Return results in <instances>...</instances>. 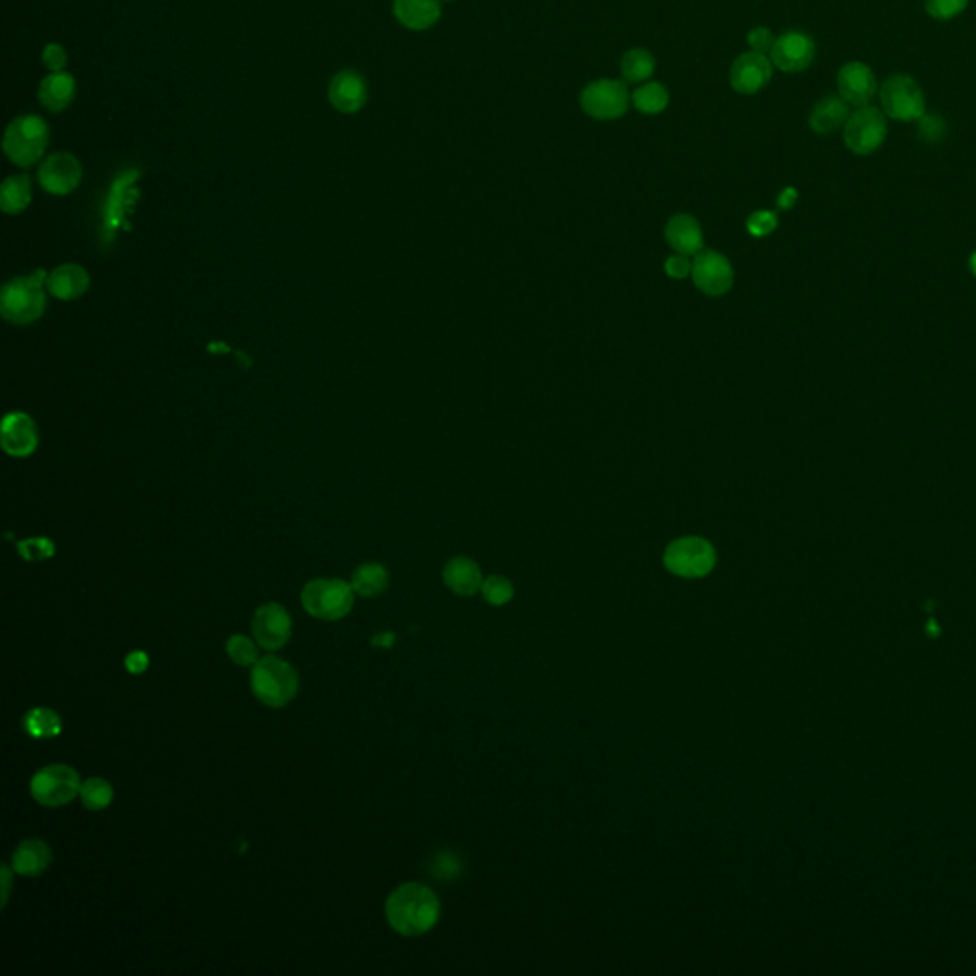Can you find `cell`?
Listing matches in <instances>:
<instances>
[{"label":"cell","mask_w":976,"mask_h":976,"mask_svg":"<svg viewBox=\"0 0 976 976\" xmlns=\"http://www.w3.org/2000/svg\"><path fill=\"white\" fill-rule=\"evenodd\" d=\"M386 915L391 929L399 935H426L439 921L441 904L426 885L405 883L387 898Z\"/></svg>","instance_id":"obj_1"},{"label":"cell","mask_w":976,"mask_h":976,"mask_svg":"<svg viewBox=\"0 0 976 976\" xmlns=\"http://www.w3.org/2000/svg\"><path fill=\"white\" fill-rule=\"evenodd\" d=\"M46 273L39 269L33 275L16 277L2 286L0 313L16 326H27L39 321L46 309Z\"/></svg>","instance_id":"obj_2"},{"label":"cell","mask_w":976,"mask_h":976,"mask_svg":"<svg viewBox=\"0 0 976 976\" xmlns=\"http://www.w3.org/2000/svg\"><path fill=\"white\" fill-rule=\"evenodd\" d=\"M50 142V128L39 115H20L6 126L2 149L8 161L20 168L39 163Z\"/></svg>","instance_id":"obj_3"},{"label":"cell","mask_w":976,"mask_h":976,"mask_svg":"<svg viewBox=\"0 0 976 976\" xmlns=\"http://www.w3.org/2000/svg\"><path fill=\"white\" fill-rule=\"evenodd\" d=\"M254 696L269 708H283L294 700L300 687L296 670L277 656L260 658L250 675Z\"/></svg>","instance_id":"obj_4"},{"label":"cell","mask_w":976,"mask_h":976,"mask_svg":"<svg viewBox=\"0 0 976 976\" xmlns=\"http://www.w3.org/2000/svg\"><path fill=\"white\" fill-rule=\"evenodd\" d=\"M355 590L340 578H315L302 590L304 609L321 620H342L353 609Z\"/></svg>","instance_id":"obj_5"},{"label":"cell","mask_w":976,"mask_h":976,"mask_svg":"<svg viewBox=\"0 0 976 976\" xmlns=\"http://www.w3.org/2000/svg\"><path fill=\"white\" fill-rule=\"evenodd\" d=\"M631 94L626 81L599 79L580 92L582 111L595 121H616L628 113Z\"/></svg>","instance_id":"obj_6"},{"label":"cell","mask_w":976,"mask_h":976,"mask_svg":"<svg viewBox=\"0 0 976 976\" xmlns=\"http://www.w3.org/2000/svg\"><path fill=\"white\" fill-rule=\"evenodd\" d=\"M715 561V548L698 536L679 538L664 551L666 569L679 578H704L712 572Z\"/></svg>","instance_id":"obj_7"},{"label":"cell","mask_w":976,"mask_h":976,"mask_svg":"<svg viewBox=\"0 0 976 976\" xmlns=\"http://www.w3.org/2000/svg\"><path fill=\"white\" fill-rule=\"evenodd\" d=\"M81 776L67 765L44 767L31 780V795L42 807H61L81 795Z\"/></svg>","instance_id":"obj_8"},{"label":"cell","mask_w":976,"mask_h":976,"mask_svg":"<svg viewBox=\"0 0 976 976\" xmlns=\"http://www.w3.org/2000/svg\"><path fill=\"white\" fill-rule=\"evenodd\" d=\"M883 111L895 121H919L925 115V94L908 75H893L881 86Z\"/></svg>","instance_id":"obj_9"},{"label":"cell","mask_w":976,"mask_h":976,"mask_svg":"<svg viewBox=\"0 0 976 976\" xmlns=\"http://www.w3.org/2000/svg\"><path fill=\"white\" fill-rule=\"evenodd\" d=\"M845 143L856 155H870L887 136L885 115L875 107H860L845 124Z\"/></svg>","instance_id":"obj_10"},{"label":"cell","mask_w":976,"mask_h":976,"mask_svg":"<svg viewBox=\"0 0 976 976\" xmlns=\"http://www.w3.org/2000/svg\"><path fill=\"white\" fill-rule=\"evenodd\" d=\"M82 182V164L73 153L61 151L46 157L39 168V183L50 195H69Z\"/></svg>","instance_id":"obj_11"},{"label":"cell","mask_w":976,"mask_h":976,"mask_svg":"<svg viewBox=\"0 0 976 976\" xmlns=\"http://www.w3.org/2000/svg\"><path fill=\"white\" fill-rule=\"evenodd\" d=\"M773 67V61L765 54L752 52V50L740 54L732 61L731 73H729L732 90L742 96H753L761 92L773 79Z\"/></svg>","instance_id":"obj_12"},{"label":"cell","mask_w":976,"mask_h":976,"mask_svg":"<svg viewBox=\"0 0 976 976\" xmlns=\"http://www.w3.org/2000/svg\"><path fill=\"white\" fill-rule=\"evenodd\" d=\"M691 275L694 285L708 296H723L734 281L729 260L715 250H702L694 256Z\"/></svg>","instance_id":"obj_13"},{"label":"cell","mask_w":976,"mask_h":976,"mask_svg":"<svg viewBox=\"0 0 976 976\" xmlns=\"http://www.w3.org/2000/svg\"><path fill=\"white\" fill-rule=\"evenodd\" d=\"M252 633L258 645L265 651L283 649L292 635V620L285 607L267 603L254 612Z\"/></svg>","instance_id":"obj_14"},{"label":"cell","mask_w":976,"mask_h":976,"mask_svg":"<svg viewBox=\"0 0 976 976\" xmlns=\"http://www.w3.org/2000/svg\"><path fill=\"white\" fill-rule=\"evenodd\" d=\"M816 56V44L807 33L801 31H786L780 37H776L773 50H771V61L774 67H778L784 73H801L811 63Z\"/></svg>","instance_id":"obj_15"},{"label":"cell","mask_w":976,"mask_h":976,"mask_svg":"<svg viewBox=\"0 0 976 976\" xmlns=\"http://www.w3.org/2000/svg\"><path fill=\"white\" fill-rule=\"evenodd\" d=\"M0 445L8 456L27 458L39 447V429L25 412H10L2 420Z\"/></svg>","instance_id":"obj_16"},{"label":"cell","mask_w":976,"mask_h":976,"mask_svg":"<svg viewBox=\"0 0 976 976\" xmlns=\"http://www.w3.org/2000/svg\"><path fill=\"white\" fill-rule=\"evenodd\" d=\"M368 100V84L359 71L346 69L332 77L328 84V102L346 115L359 113Z\"/></svg>","instance_id":"obj_17"},{"label":"cell","mask_w":976,"mask_h":976,"mask_svg":"<svg viewBox=\"0 0 976 976\" xmlns=\"http://www.w3.org/2000/svg\"><path fill=\"white\" fill-rule=\"evenodd\" d=\"M837 88L839 96L849 105L866 107L874 100L877 92L874 71L860 61H851L841 67L837 75Z\"/></svg>","instance_id":"obj_18"},{"label":"cell","mask_w":976,"mask_h":976,"mask_svg":"<svg viewBox=\"0 0 976 976\" xmlns=\"http://www.w3.org/2000/svg\"><path fill=\"white\" fill-rule=\"evenodd\" d=\"M90 288V275L79 264L58 265L46 277V290L60 302H75Z\"/></svg>","instance_id":"obj_19"},{"label":"cell","mask_w":976,"mask_h":976,"mask_svg":"<svg viewBox=\"0 0 976 976\" xmlns=\"http://www.w3.org/2000/svg\"><path fill=\"white\" fill-rule=\"evenodd\" d=\"M441 14V0H393V16L408 31L431 29Z\"/></svg>","instance_id":"obj_20"},{"label":"cell","mask_w":976,"mask_h":976,"mask_svg":"<svg viewBox=\"0 0 976 976\" xmlns=\"http://www.w3.org/2000/svg\"><path fill=\"white\" fill-rule=\"evenodd\" d=\"M666 239L671 248L685 256H696L704 250L702 229L689 214H677L666 225Z\"/></svg>","instance_id":"obj_21"},{"label":"cell","mask_w":976,"mask_h":976,"mask_svg":"<svg viewBox=\"0 0 976 976\" xmlns=\"http://www.w3.org/2000/svg\"><path fill=\"white\" fill-rule=\"evenodd\" d=\"M75 94H77V82L67 71L50 73L48 77L42 79L39 86V102L44 109L52 113L65 111L75 100Z\"/></svg>","instance_id":"obj_22"},{"label":"cell","mask_w":976,"mask_h":976,"mask_svg":"<svg viewBox=\"0 0 976 976\" xmlns=\"http://www.w3.org/2000/svg\"><path fill=\"white\" fill-rule=\"evenodd\" d=\"M443 580H445L448 590L454 591L456 595H464V597L475 595L477 591L481 590V586L485 582L479 565L468 557L450 559L447 567L443 570Z\"/></svg>","instance_id":"obj_23"},{"label":"cell","mask_w":976,"mask_h":976,"mask_svg":"<svg viewBox=\"0 0 976 976\" xmlns=\"http://www.w3.org/2000/svg\"><path fill=\"white\" fill-rule=\"evenodd\" d=\"M849 103L837 96H826L814 105L809 124L816 134H832L849 121Z\"/></svg>","instance_id":"obj_24"},{"label":"cell","mask_w":976,"mask_h":976,"mask_svg":"<svg viewBox=\"0 0 976 976\" xmlns=\"http://www.w3.org/2000/svg\"><path fill=\"white\" fill-rule=\"evenodd\" d=\"M52 860L50 847L41 839H25L12 856V870L16 874L33 877L41 875Z\"/></svg>","instance_id":"obj_25"},{"label":"cell","mask_w":976,"mask_h":976,"mask_svg":"<svg viewBox=\"0 0 976 976\" xmlns=\"http://www.w3.org/2000/svg\"><path fill=\"white\" fill-rule=\"evenodd\" d=\"M33 201V185L27 174H14L0 187V208L4 214L18 216Z\"/></svg>","instance_id":"obj_26"},{"label":"cell","mask_w":976,"mask_h":976,"mask_svg":"<svg viewBox=\"0 0 976 976\" xmlns=\"http://www.w3.org/2000/svg\"><path fill=\"white\" fill-rule=\"evenodd\" d=\"M631 105L635 107V111H639L643 115H649V117L660 115L670 105V92L662 82H643L637 90H633Z\"/></svg>","instance_id":"obj_27"},{"label":"cell","mask_w":976,"mask_h":976,"mask_svg":"<svg viewBox=\"0 0 976 976\" xmlns=\"http://www.w3.org/2000/svg\"><path fill=\"white\" fill-rule=\"evenodd\" d=\"M620 71L624 81L643 84L654 75L656 60L647 48H631L622 56Z\"/></svg>","instance_id":"obj_28"},{"label":"cell","mask_w":976,"mask_h":976,"mask_svg":"<svg viewBox=\"0 0 976 976\" xmlns=\"http://www.w3.org/2000/svg\"><path fill=\"white\" fill-rule=\"evenodd\" d=\"M389 572L380 563H366L353 572L351 586L363 597H376L387 590Z\"/></svg>","instance_id":"obj_29"},{"label":"cell","mask_w":976,"mask_h":976,"mask_svg":"<svg viewBox=\"0 0 976 976\" xmlns=\"http://www.w3.org/2000/svg\"><path fill=\"white\" fill-rule=\"evenodd\" d=\"M23 727L33 738H54L60 736L63 723L61 717L50 708H35L25 715Z\"/></svg>","instance_id":"obj_30"},{"label":"cell","mask_w":976,"mask_h":976,"mask_svg":"<svg viewBox=\"0 0 976 976\" xmlns=\"http://www.w3.org/2000/svg\"><path fill=\"white\" fill-rule=\"evenodd\" d=\"M81 801L88 811H102L113 801V788L100 776L88 778L81 786Z\"/></svg>","instance_id":"obj_31"},{"label":"cell","mask_w":976,"mask_h":976,"mask_svg":"<svg viewBox=\"0 0 976 976\" xmlns=\"http://www.w3.org/2000/svg\"><path fill=\"white\" fill-rule=\"evenodd\" d=\"M225 649H227L229 658L239 666H254L260 660L256 643L244 635L229 637Z\"/></svg>","instance_id":"obj_32"},{"label":"cell","mask_w":976,"mask_h":976,"mask_svg":"<svg viewBox=\"0 0 976 976\" xmlns=\"http://www.w3.org/2000/svg\"><path fill=\"white\" fill-rule=\"evenodd\" d=\"M481 593L488 605L502 607L513 599V584L506 576H488L481 586Z\"/></svg>","instance_id":"obj_33"},{"label":"cell","mask_w":976,"mask_h":976,"mask_svg":"<svg viewBox=\"0 0 976 976\" xmlns=\"http://www.w3.org/2000/svg\"><path fill=\"white\" fill-rule=\"evenodd\" d=\"M429 872L437 879H456L462 874V858L454 851H441L435 854L429 862Z\"/></svg>","instance_id":"obj_34"},{"label":"cell","mask_w":976,"mask_h":976,"mask_svg":"<svg viewBox=\"0 0 976 976\" xmlns=\"http://www.w3.org/2000/svg\"><path fill=\"white\" fill-rule=\"evenodd\" d=\"M969 0H925L929 16L935 20H952L967 8Z\"/></svg>","instance_id":"obj_35"},{"label":"cell","mask_w":976,"mask_h":976,"mask_svg":"<svg viewBox=\"0 0 976 976\" xmlns=\"http://www.w3.org/2000/svg\"><path fill=\"white\" fill-rule=\"evenodd\" d=\"M778 225V218L774 212H769V210H759V212H753L752 216L748 218L746 222V227L748 231L752 233L753 237H767L771 235L774 229Z\"/></svg>","instance_id":"obj_36"},{"label":"cell","mask_w":976,"mask_h":976,"mask_svg":"<svg viewBox=\"0 0 976 976\" xmlns=\"http://www.w3.org/2000/svg\"><path fill=\"white\" fill-rule=\"evenodd\" d=\"M67 52L58 42H50L42 50V63L50 73H60L67 67Z\"/></svg>","instance_id":"obj_37"},{"label":"cell","mask_w":976,"mask_h":976,"mask_svg":"<svg viewBox=\"0 0 976 976\" xmlns=\"http://www.w3.org/2000/svg\"><path fill=\"white\" fill-rule=\"evenodd\" d=\"M774 41H776V37L769 27H753L752 31L748 33V46L752 52H759V54L767 56L773 50Z\"/></svg>","instance_id":"obj_38"},{"label":"cell","mask_w":976,"mask_h":976,"mask_svg":"<svg viewBox=\"0 0 976 976\" xmlns=\"http://www.w3.org/2000/svg\"><path fill=\"white\" fill-rule=\"evenodd\" d=\"M20 553L27 559V561H35V559H48L54 555V546L50 540H27V542H21Z\"/></svg>","instance_id":"obj_39"},{"label":"cell","mask_w":976,"mask_h":976,"mask_svg":"<svg viewBox=\"0 0 976 976\" xmlns=\"http://www.w3.org/2000/svg\"><path fill=\"white\" fill-rule=\"evenodd\" d=\"M666 273L673 279H685L692 271V264L685 254H675L666 260Z\"/></svg>","instance_id":"obj_40"},{"label":"cell","mask_w":976,"mask_h":976,"mask_svg":"<svg viewBox=\"0 0 976 976\" xmlns=\"http://www.w3.org/2000/svg\"><path fill=\"white\" fill-rule=\"evenodd\" d=\"M147 666H149V660H147V656L143 652H132V654H128L126 668H128L130 673H142Z\"/></svg>","instance_id":"obj_41"},{"label":"cell","mask_w":976,"mask_h":976,"mask_svg":"<svg viewBox=\"0 0 976 976\" xmlns=\"http://www.w3.org/2000/svg\"><path fill=\"white\" fill-rule=\"evenodd\" d=\"M795 201H797V191H795L793 187H786V189L780 193V197H778V201H776V203H778L780 208L788 210V208H792Z\"/></svg>","instance_id":"obj_42"},{"label":"cell","mask_w":976,"mask_h":976,"mask_svg":"<svg viewBox=\"0 0 976 976\" xmlns=\"http://www.w3.org/2000/svg\"><path fill=\"white\" fill-rule=\"evenodd\" d=\"M393 641H395V635H393V633H384V635H378V637H374V641H372V645H382V647H391V645H393Z\"/></svg>","instance_id":"obj_43"},{"label":"cell","mask_w":976,"mask_h":976,"mask_svg":"<svg viewBox=\"0 0 976 976\" xmlns=\"http://www.w3.org/2000/svg\"><path fill=\"white\" fill-rule=\"evenodd\" d=\"M2 874H4V896H2V906H4L8 900V889H10V874H8L6 866L2 868Z\"/></svg>","instance_id":"obj_44"},{"label":"cell","mask_w":976,"mask_h":976,"mask_svg":"<svg viewBox=\"0 0 976 976\" xmlns=\"http://www.w3.org/2000/svg\"><path fill=\"white\" fill-rule=\"evenodd\" d=\"M969 265H971V271H973V273L976 275V252L973 254V256H971V262H969Z\"/></svg>","instance_id":"obj_45"},{"label":"cell","mask_w":976,"mask_h":976,"mask_svg":"<svg viewBox=\"0 0 976 976\" xmlns=\"http://www.w3.org/2000/svg\"><path fill=\"white\" fill-rule=\"evenodd\" d=\"M447 2H452V0H447Z\"/></svg>","instance_id":"obj_46"}]
</instances>
